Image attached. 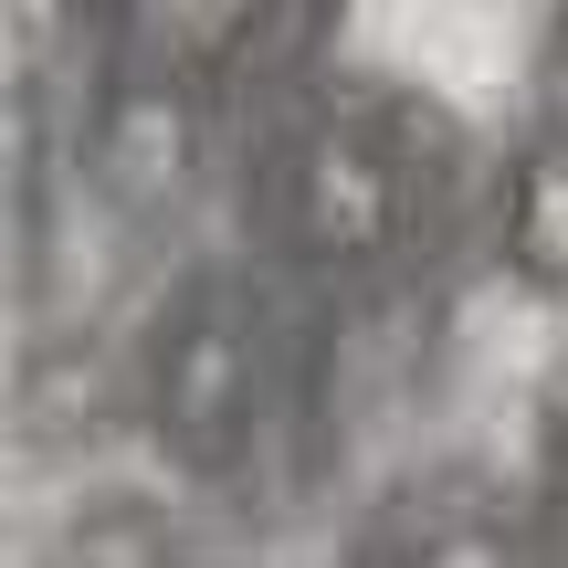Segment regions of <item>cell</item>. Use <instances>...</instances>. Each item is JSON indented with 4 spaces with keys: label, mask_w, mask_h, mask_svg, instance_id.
Masks as SVG:
<instances>
[{
    "label": "cell",
    "mask_w": 568,
    "mask_h": 568,
    "mask_svg": "<svg viewBox=\"0 0 568 568\" xmlns=\"http://www.w3.org/2000/svg\"><path fill=\"white\" fill-rule=\"evenodd\" d=\"M548 495L568 506V379H558V400H548Z\"/></svg>",
    "instance_id": "obj_5"
},
{
    "label": "cell",
    "mask_w": 568,
    "mask_h": 568,
    "mask_svg": "<svg viewBox=\"0 0 568 568\" xmlns=\"http://www.w3.org/2000/svg\"><path fill=\"white\" fill-rule=\"evenodd\" d=\"M95 11L138 95H222L253 74H295L337 0H95Z\"/></svg>",
    "instance_id": "obj_3"
},
{
    "label": "cell",
    "mask_w": 568,
    "mask_h": 568,
    "mask_svg": "<svg viewBox=\"0 0 568 568\" xmlns=\"http://www.w3.org/2000/svg\"><path fill=\"white\" fill-rule=\"evenodd\" d=\"M138 422L180 453L190 474H232L264 422V347H253V316L222 274H190L180 295L159 305L138 358Z\"/></svg>",
    "instance_id": "obj_2"
},
{
    "label": "cell",
    "mask_w": 568,
    "mask_h": 568,
    "mask_svg": "<svg viewBox=\"0 0 568 568\" xmlns=\"http://www.w3.org/2000/svg\"><path fill=\"white\" fill-rule=\"evenodd\" d=\"M485 222H495V264L527 284V295L568 305V95L537 105L506 138L495 190H485Z\"/></svg>",
    "instance_id": "obj_4"
},
{
    "label": "cell",
    "mask_w": 568,
    "mask_h": 568,
    "mask_svg": "<svg viewBox=\"0 0 568 568\" xmlns=\"http://www.w3.org/2000/svg\"><path fill=\"white\" fill-rule=\"evenodd\" d=\"M548 84L568 95V0H548Z\"/></svg>",
    "instance_id": "obj_6"
},
{
    "label": "cell",
    "mask_w": 568,
    "mask_h": 568,
    "mask_svg": "<svg viewBox=\"0 0 568 568\" xmlns=\"http://www.w3.org/2000/svg\"><path fill=\"white\" fill-rule=\"evenodd\" d=\"M432 116L400 95H305L264 138L253 222L316 274H389L432 232Z\"/></svg>",
    "instance_id": "obj_1"
}]
</instances>
